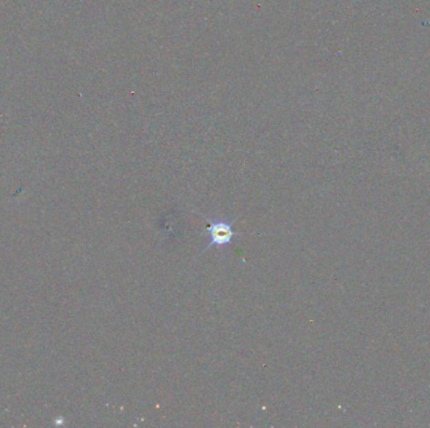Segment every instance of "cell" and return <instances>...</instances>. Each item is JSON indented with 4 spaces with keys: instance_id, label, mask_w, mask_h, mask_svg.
I'll list each match as a JSON object with an SVG mask.
<instances>
[{
    "instance_id": "1",
    "label": "cell",
    "mask_w": 430,
    "mask_h": 428,
    "mask_svg": "<svg viewBox=\"0 0 430 428\" xmlns=\"http://www.w3.org/2000/svg\"><path fill=\"white\" fill-rule=\"evenodd\" d=\"M205 222H208V226L205 228V233H208L210 242H209L207 248L204 249L203 253L208 251V250L216 248V249H223L225 246H229L233 243L236 236L243 235L242 231L234 230V225L237 219H219V217H205Z\"/></svg>"
}]
</instances>
